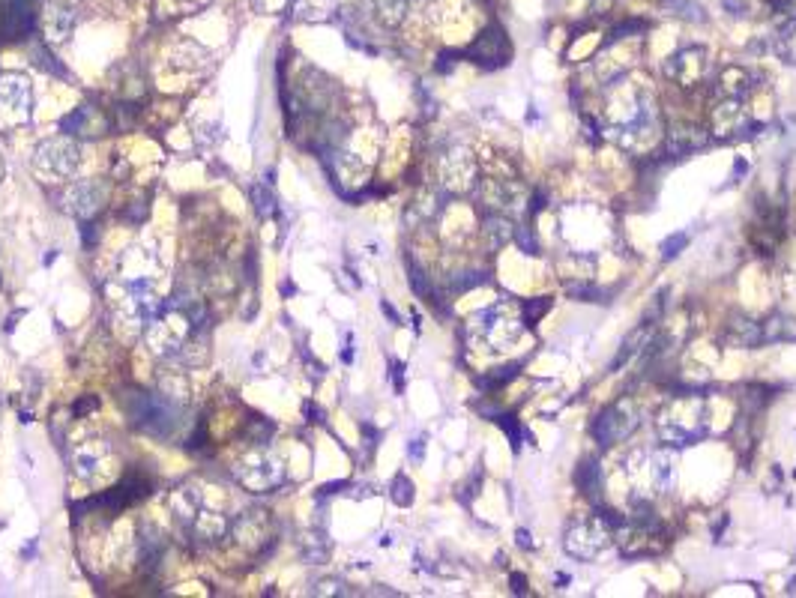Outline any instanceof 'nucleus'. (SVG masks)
<instances>
[{
  "mask_svg": "<svg viewBox=\"0 0 796 598\" xmlns=\"http://www.w3.org/2000/svg\"><path fill=\"white\" fill-rule=\"evenodd\" d=\"M378 3V12L387 24H398L407 12V0H375Z\"/></svg>",
  "mask_w": 796,
  "mask_h": 598,
  "instance_id": "4468645a",
  "label": "nucleus"
},
{
  "mask_svg": "<svg viewBox=\"0 0 796 598\" xmlns=\"http://www.w3.org/2000/svg\"><path fill=\"white\" fill-rule=\"evenodd\" d=\"M255 3H258L261 9H267V12H279V9H285L291 0H255Z\"/></svg>",
  "mask_w": 796,
  "mask_h": 598,
  "instance_id": "aec40b11",
  "label": "nucleus"
},
{
  "mask_svg": "<svg viewBox=\"0 0 796 598\" xmlns=\"http://www.w3.org/2000/svg\"><path fill=\"white\" fill-rule=\"evenodd\" d=\"M464 54H467L473 63L485 66V69H500V66L509 63V57H512V45H509L503 27L491 24L488 30H482V33L473 39V45H470Z\"/></svg>",
  "mask_w": 796,
  "mask_h": 598,
  "instance_id": "423d86ee",
  "label": "nucleus"
},
{
  "mask_svg": "<svg viewBox=\"0 0 796 598\" xmlns=\"http://www.w3.org/2000/svg\"><path fill=\"white\" fill-rule=\"evenodd\" d=\"M512 584H515V593H527V581H524V575H512Z\"/></svg>",
  "mask_w": 796,
  "mask_h": 598,
  "instance_id": "5701e85b",
  "label": "nucleus"
},
{
  "mask_svg": "<svg viewBox=\"0 0 796 598\" xmlns=\"http://www.w3.org/2000/svg\"><path fill=\"white\" fill-rule=\"evenodd\" d=\"M401 371H404V365H401V362H396V359H393V374H396V389H398V392L404 389V380H401Z\"/></svg>",
  "mask_w": 796,
  "mask_h": 598,
  "instance_id": "412c9836",
  "label": "nucleus"
},
{
  "mask_svg": "<svg viewBox=\"0 0 796 598\" xmlns=\"http://www.w3.org/2000/svg\"><path fill=\"white\" fill-rule=\"evenodd\" d=\"M467 335H470V341H473L479 350L503 353V350H509L512 344H518V338L524 335V326H521V320L512 317L506 308L494 305V308L479 311V314L470 320Z\"/></svg>",
  "mask_w": 796,
  "mask_h": 598,
  "instance_id": "f03ea898",
  "label": "nucleus"
},
{
  "mask_svg": "<svg viewBox=\"0 0 796 598\" xmlns=\"http://www.w3.org/2000/svg\"><path fill=\"white\" fill-rule=\"evenodd\" d=\"M689 246V234H674V237H668L665 243H662V255H665V261H671V258H677L683 249Z\"/></svg>",
  "mask_w": 796,
  "mask_h": 598,
  "instance_id": "dca6fc26",
  "label": "nucleus"
},
{
  "mask_svg": "<svg viewBox=\"0 0 796 598\" xmlns=\"http://www.w3.org/2000/svg\"><path fill=\"white\" fill-rule=\"evenodd\" d=\"M393 500L398 506H410L413 503V482L407 476H396L393 482Z\"/></svg>",
  "mask_w": 796,
  "mask_h": 598,
  "instance_id": "2eb2a0df",
  "label": "nucleus"
},
{
  "mask_svg": "<svg viewBox=\"0 0 796 598\" xmlns=\"http://www.w3.org/2000/svg\"><path fill=\"white\" fill-rule=\"evenodd\" d=\"M713 126L719 135H737L749 126V111L743 108V99L722 96L713 108Z\"/></svg>",
  "mask_w": 796,
  "mask_h": 598,
  "instance_id": "1a4fd4ad",
  "label": "nucleus"
},
{
  "mask_svg": "<svg viewBox=\"0 0 796 598\" xmlns=\"http://www.w3.org/2000/svg\"><path fill=\"white\" fill-rule=\"evenodd\" d=\"M482 237H485L488 249H503L506 243L515 240V225L509 222V216H503V213H491V216H485V222H482Z\"/></svg>",
  "mask_w": 796,
  "mask_h": 598,
  "instance_id": "9d476101",
  "label": "nucleus"
},
{
  "mask_svg": "<svg viewBox=\"0 0 796 598\" xmlns=\"http://www.w3.org/2000/svg\"><path fill=\"white\" fill-rule=\"evenodd\" d=\"M548 308H551V299H545V297L539 299V302H527V305H524V323H530V326H533V323H536V320H539V317H542Z\"/></svg>",
  "mask_w": 796,
  "mask_h": 598,
  "instance_id": "a211bd4d",
  "label": "nucleus"
},
{
  "mask_svg": "<svg viewBox=\"0 0 796 598\" xmlns=\"http://www.w3.org/2000/svg\"><path fill=\"white\" fill-rule=\"evenodd\" d=\"M638 425H641L638 407L629 398H623V401L611 404L608 410H602V416L593 425V437L599 440V446H614V443L626 440Z\"/></svg>",
  "mask_w": 796,
  "mask_h": 598,
  "instance_id": "20e7f679",
  "label": "nucleus"
},
{
  "mask_svg": "<svg viewBox=\"0 0 796 598\" xmlns=\"http://www.w3.org/2000/svg\"><path fill=\"white\" fill-rule=\"evenodd\" d=\"M512 374H515V365H512V368H497L494 374H488V377H479V386H485V389L503 386L506 380H512Z\"/></svg>",
  "mask_w": 796,
  "mask_h": 598,
  "instance_id": "f3484780",
  "label": "nucleus"
},
{
  "mask_svg": "<svg viewBox=\"0 0 796 598\" xmlns=\"http://www.w3.org/2000/svg\"><path fill=\"white\" fill-rule=\"evenodd\" d=\"M381 308H384V314H387V317H390V320H393V323H398V314H396V308H393V305H390V302H381Z\"/></svg>",
  "mask_w": 796,
  "mask_h": 598,
  "instance_id": "b1692460",
  "label": "nucleus"
},
{
  "mask_svg": "<svg viewBox=\"0 0 796 598\" xmlns=\"http://www.w3.org/2000/svg\"><path fill=\"white\" fill-rule=\"evenodd\" d=\"M255 201H258V204H255L258 213H264V216L273 213V201H270V195H261V189H255Z\"/></svg>",
  "mask_w": 796,
  "mask_h": 598,
  "instance_id": "6ab92c4d",
  "label": "nucleus"
},
{
  "mask_svg": "<svg viewBox=\"0 0 796 598\" xmlns=\"http://www.w3.org/2000/svg\"><path fill=\"white\" fill-rule=\"evenodd\" d=\"M611 542V533L605 527V518H596V521H581L575 524L569 533H566V554L575 557V560H596Z\"/></svg>",
  "mask_w": 796,
  "mask_h": 598,
  "instance_id": "39448f33",
  "label": "nucleus"
},
{
  "mask_svg": "<svg viewBox=\"0 0 796 598\" xmlns=\"http://www.w3.org/2000/svg\"><path fill=\"white\" fill-rule=\"evenodd\" d=\"M647 338H650V323H641L623 344H620V353H617V359L611 362V371H620L629 359H635L638 353H641V347H647Z\"/></svg>",
  "mask_w": 796,
  "mask_h": 598,
  "instance_id": "f8f14e48",
  "label": "nucleus"
},
{
  "mask_svg": "<svg viewBox=\"0 0 796 598\" xmlns=\"http://www.w3.org/2000/svg\"><path fill=\"white\" fill-rule=\"evenodd\" d=\"M707 404L701 398H677L665 413H662V440L671 446H692L698 437L707 434Z\"/></svg>",
  "mask_w": 796,
  "mask_h": 598,
  "instance_id": "7ed1b4c3",
  "label": "nucleus"
},
{
  "mask_svg": "<svg viewBox=\"0 0 796 598\" xmlns=\"http://www.w3.org/2000/svg\"><path fill=\"white\" fill-rule=\"evenodd\" d=\"M518 545L524 548V551H530L533 545H530V533L527 530H518Z\"/></svg>",
  "mask_w": 796,
  "mask_h": 598,
  "instance_id": "4be33fe9",
  "label": "nucleus"
},
{
  "mask_svg": "<svg viewBox=\"0 0 796 598\" xmlns=\"http://www.w3.org/2000/svg\"><path fill=\"white\" fill-rule=\"evenodd\" d=\"M752 90V72L743 69V66H728L719 78V93L722 96H737L743 99L746 93Z\"/></svg>",
  "mask_w": 796,
  "mask_h": 598,
  "instance_id": "9b49d317",
  "label": "nucleus"
},
{
  "mask_svg": "<svg viewBox=\"0 0 796 598\" xmlns=\"http://www.w3.org/2000/svg\"><path fill=\"white\" fill-rule=\"evenodd\" d=\"M410 455H416V458H422V440H416V443H410Z\"/></svg>",
  "mask_w": 796,
  "mask_h": 598,
  "instance_id": "393cba45",
  "label": "nucleus"
},
{
  "mask_svg": "<svg viewBox=\"0 0 796 598\" xmlns=\"http://www.w3.org/2000/svg\"><path fill=\"white\" fill-rule=\"evenodd\" d=\"M605 123L608 135L626 150H647L662 132L656 99L644 87L629 81H614L608 87Z\"/></svg>",
  "mask_w": 796,
  "mask_h": 598,
  "instance_id": "f257e3e1",
  "label": "nucleus"
},
{
  "mask_svg": "<svg viewBox=\"0 0 796 598\" xmlns=\"http://www.w3.org/2000/svg\"><path fill=\"white\" fill-rule=\"evenodd\" d=\"M704 69H707V51L698 48V45L680 48V51L671 54V60L665 63V75H668L674 84H680V87H695V84H701Z\"/></svg>",
  "mask_w": 796,
  "mask_h": 598,
  "instance_id": "0eeeda50",
  "label": "nucleus"
},
{
  "mask_svg": "<svg viewBox=\"0 0 796 598\" xmlns=\"http://www.w3.org/2000/svg\"><path fill=\"white\" fill-rule=\"evenodd\" d=\"M575 479H578V485L584 488L587 497H596V491H599V467L593 461H584L578 467V476Z\"/></svg>",
  "mask_w": 796,
  "mask_h": 598,
  "instance_id": "ddd939ff",
  "label": "nucleus"
},
{
  "mask_svg": "<svg viewBox=\"0 0 796 598\" xmlns=\"http://www.w3.org/2000/svg\"><path fill=\"white\" fill-rule=\"evenodd\" d=\"M647 473H650V485L656 488V494H671L677 485V455L674 449L662 446L653 455H647Z\"/></svg>",
  "mask_w": 796,
  "mask_h": 598,
  "instance_id": "6e6552de",
  "label": "nucleus"
}]
</instances>
